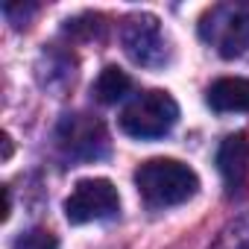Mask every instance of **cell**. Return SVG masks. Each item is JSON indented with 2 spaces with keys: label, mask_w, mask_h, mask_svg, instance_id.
I'll return each mask as SVG.
<instances>
[{
  "label": "cell",
  "mask_w": 249,
  "mask_h": 249,
  "mask_svg": "<svg viewBox=\"0 0 249 249\" xmlns=\"http://www.w3.org/2000/svg\"><path fill=\"white\" fill-rule=\"evenodd\" d=\"M217 170L229 191H237L246 182L249 176V135L246 132H234L223 138L217 150Z\"/></svg>",
  "instance_id": "7"
},
{
  "label": "cell",
  "mask_w": 249,
  "mask_h": 249,
  "mask_svg": "<svg viewBox=\"0 0 249 249\" xmlns=\"http://www.w3.org/2000/svg\"><path fill=\"white\" fill-rule=\"evenodd\" d=\"M179 120V106L167 91H141L135 94L126 108L120 111V129L141 138V141H153V138H164Z\"/></svg>",
  "instance_id": "2"
},
{
  "label": "cell",
  "mask_w": 249,
  "mask_h": 249,
  "mask_svg": "<svg viewBox=\"0 0 249 249\" xmlns=\"http://www.w3.org/2000/svg\"><path fill=\"white\" fill-rule=\"evenodd\" d=\"M135 185L150 208H173L199 191V176L176 159H150L138 167Z\"/></svg>",
  "instance_id": "1"
},
{
  "label": "cell",
  "mask_w": 249,
  "mask_h": 249,
  "mask_svg": "<svg viewBox=\"0 0 249 249\" xmlns=\"http://www.w3.org/2000/svg\"><path fill=\"white\" fill-rule=\"evenodd\" d=\"M12 156V144H9V135H3V159Z\"/></svg>",
  "instance_id": "13"
},
{
  "label": "cell",
  "mask_w": 249,
  "mask_h": 249,
  "mask_svg": "<svg viewBox=\"0 0 249 249\" xmlns=\"http://www.w3.org/2000/svg\"><path fill=\"white\" fill-rule=\"evenodd\" d=\"M117 211H120V196L108 179H79L71 196L65 199V217L73 226L108 220Z\"/></svg>",
  "instance_id": "6"
},
{
  "label": "cell",
  "mask_w": 249,
  "mask_h": 249,
  "mask_svg": "<svg viewBox=\"0 0 249 249\" xmlns=\"http://www.w3.org/2000/svg\"><path fill=\"white\" fill-rule=\"evenodd\" d=\"M120 41L126 56L141 68H164L170 62V44L161 30V21L150 12H138L123 21Z\"/></svg>",
  "instance_id": "4"
},
{
  "label": "cell",
  "mask_w": 249,
  "mask_h": 249,
  "mask_svg": "<svg viewBox=\"0 0 249 249\" xmlns=\"http://www.w3.org/2000/svg\"><path fill=\"white\" fill-rule=\"evenodd\" d=\"M15 249H59V240L47 229H30L15 240Z\"/></svg>",
  "instance_id": "11"
},
{
  "label": "cell",
  "mask_w": 249,
  "mask_h": 249,
  "mask_svg": "<svg viewBox=\"0 0 249 249\" xmlns=\"http://www.w3.org/2000/svg\"><path fill=\"white\" fill-rule=\"evenodd\" d=\"M208 106L220 114L229 111H249V79L240 76H223L208 88Z\"/></svg>",
  "instance_id": "8"
},
{
  "label": "cell",
  "mask_w": 249,
  "mask_h": 249,
  "mask_svg": "<svg viewBox=\"0 0 249 249\" xmlns=\"http://www.w3.org/2000/svg\"><path fill=\"white\" fill-rule=\"evenodd\" d=\"M199 38L223 59H240L249 50V6L217 3L199 18Z\"/></svg>",
  "instance_id": "3"
},
{
  "label": "cell",
  "mask_w": 249,
  "mask_h": 249,
  "mask_svg": "<svg viewBox=\"0 0 249 249\" xmlns=\"http://www.w3.org/2000/svg\"><path fill=\"white\" fill-rule=\"evenodd\" d=\"M129 88H132V79L123 73L120 68L108 65V68L100 71V76L94 82V97L100 103H106V106H114L117 100H123V97L129 94Z\"/></svg>",
  "instance_id": "9"
},
{
  "label": "cell",
  "mask_w": 249,
  "mask_h": 249,
  "mask_svg": "<svg viewBox=\"0 0 249 249\" xmlns=\"http://www.w3.org/2000/svg\"><path fill=\"white\" fill-rule=\"evenodd\" d=\"M9 208H12V194H9V188H3V220L9 217Z\"/></svg>",
  "instance_id": "12"
},
{
  "label": "cell",
  "mask_w": 249,
  "mask_h": 249,
  "mask_svg": "<svg viewBox=\"0 0 249 249\" xmlns=\"http://www.w3.org/2000/svg\"><path fill=\"white\" fill-rule=\"evenodd\" d=\"M56 141L71 159L82 161H97L108 153V132L106 123L94 114H65L56 126Z\"/></svg>",
  "instance_id": "5"
},
{
  "label": "cell",
  "mask_w": 249,
  "mask_h": 249,
  "mask_svg": "<svg viewBox=\"0 0 249 249\" xmlns=\"http://www.w3.org/2000/svg\"><path fill=\"white\" fill-rule=\"evenodd\" d=\"M211 249H249V214H240L231 223H226Z\"/></svg>",
  "instance_id": "10"
}]
</instances>
